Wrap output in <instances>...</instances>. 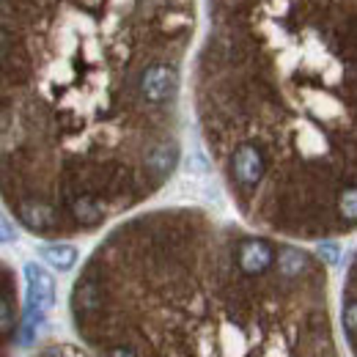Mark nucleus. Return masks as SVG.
Returning <instances> with one entry per match:
<instances>
[{"label":"nucleus","mask_w":357,"mask_h":357,"mask_svg":"<svg viewBox=\"0 0 357 357\" xmlns=\"http://www.w3.org/2000/svg\"><path fill=\"white\" fill-rule=\"evenodd\" d=\"M3 178L36 234L105 223L178 162L195 0H0Z\"/></svg>","instance_id":"obj_1"},{"label":"nucleus","mask_w":357,"mask_h":357,"mask_svg":"<svg viewBox=\"0 0 357 357\" xmlns=\"http://www.w3.org/2000/svg\"><path fill=\"white\" fill-rule=\"evenodd\" d=\"M195 102L250 220L355 228L357 0H206Z\"/></svg>","instance_id":"obj_2"},{"label":"nucleus","mask_w":357,"mask_h":357,"mask_svg":"<svg viewBox=\"0 0 357 357\" xmlns=\"http://www.w3.org/2000/svg\"><path fill=\"white\" fill-rule=\"evenodd\" d=\"M25 278H28V297L31 308L36 311H50L55 305V280L45 267L39 264H25Z\"/></svg>","instance_id":"obj_3"},{"label":"nucleus","mask_w":357,"mask_h":357,"mask_svg":"<svg viewBox=\"0 0 357 357\" xmlns=\"http://www.w3.org/2000/svg\"><path fill=\"white\" fill-rule=\"evenodd\" d=\"M42 256H45V261H50L58 272L72 269L75 261H77V250H75L72 245H47V248H42Z\"/></svg>","instance_id":"obj_4"},{"label":"nucleus","mask_w":357,"mask_h":357,"mask_svg":"<svg viewBox=\"0 0 357 357\" xmlns=\"http://www.w3.org/2000/svg\"><path fill=\"white\" fill-rule=\"evenodd\" d=\"M319 256L327 259V264H335V261H338V248H335V245H321V248H319Z\"/></svg>","instance_id":"obj_5"},{"label":"nucleus","mask_w":357,"mask_h":357,"mask_svg":"<svg viewBox=\"0 0 357 357\" xmlns=\"http://www.w3.org/2000/svg\"><path fill=\"white\" fill-rule=\"evenodd\" d=\"M349 300H357V264L352 267V278H349Z\"/></svg>","instance_id":"obj_6"},{"label":"nucleus","mask_w":357,"mask_h":357,"mask_svg":"<svg viewBox=\"0 0 357 357\" xmlns=\"http://www.w3.org/2000/svg\"><path fill=\"white\" fill-rule=\"evenodd\" d=\"M110 357H135V355L130 352V349H116V352H113Z\"/></svg>","instance_id":"obj_7"}]
</instances>
